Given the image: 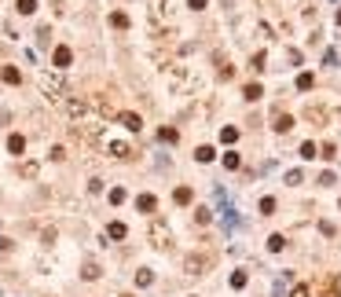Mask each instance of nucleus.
<instances>
[{
    "mask_svg": "<svg viewBox=\"0 0 341 297\" xmlns=\"http://www.w3.org/2000/svg\"><path fill=\"white\" fill-rule=\"evenodd\" d=\"M209 264H213V257H206V253H191L187 261H183V268H187L191 275H202V272L209 268Z\"/></svg>",
    "mask_w": 341,
    "mask_h": 297,
    "instance_id": "nucleus-1",
    "label": "nucleus"
},
{
    "mask_svg": "<svg viewBox=\"0 0 341 297\" xmlns=\"http://www.w3.org/2000/svg\"><path fill=\"white\" fill-rule=\"evenodd\" d=\"M51 63H55V70H66V66L74 63V51H70L66 44H59V48H55V55H51Z\"/></svg>",
    "mask_w": 341,
    "mask_h": 297,
    "instance_id": "nucleus-2",
    "label": "nucleus"
},
{
    "mask_svg": "<svg viewBox=\"0 0 341 297\" xmlns=\"http://www.w3.org/2000/svg\"><path fill=\"white\" fill-rule=\"evenodd\" d=\"M117 121L125 125L129 132H140V129H143V117H140V114H132V110H121V114H117Z\"/></svg>",
    "mask_w": 341,
    "mask_h": 297,
    "instance_id": "nucleus-3",
    "label": "nucleus"
},
{
    "mask_svg": "<svg viewBox=\"0 0 341 297\" xmlns=\"http://www.w3.org/2000/svg\"><path fill=\"white\" fill-rule=\"evenodd\" d=\"M272 129H275V132H290V129H293V117L283 114V110H275V114H272Z\"/></svg>",
    "mask_w": 341,
    "mask_h": 297,
    "instance_id": "nucleus-4",
    "label": "nucleus"
},
{
    "mask_svg": "<svg viewBox=\"0 0 341 297\" xmlns=\"http://www.w3.org/2000/svg\"><path fill=\"white\" fill-rule=\"evenodd\" d=\"M136 209H140V213H154V209H158V198L154 195H140L136 198Z\"/></svg>",
    "mask_w": 341,
    "mask_h": 297,
    "instance_id": "nucleus-5",
    "label": "nucleus"
},
{
    "mask_svg": "<svg viewBox=\"0 0 341 297\" xmlns=\"http://www.w3.org/2000/svg\"><path fill=\"white\" fill-rule=\"evenodd\" d=\"M242 96L250 99V103H257V99H260V96H264V88H260V84H257V81H250V84H246V88H242Z\"/></svg>",
    "mask_w": 341,
    "mask_h": 297,
    "instance_id": "nucleus-6",
    "label": "nucleus"
},
{
    "mask_svg": "<svg viewBox=\"0 0 341 297\" xmlns=\"http://www.w3.org/2000/svg\"><path fill=\"white\" fill-rule=\"evenodd\" d=\"M8 150H11V154H22V150H26V136H18V132L8 136Z\"/></svg>",
    "mask_w": 341,
    "mask_h": 297,
    "instance_id": "nucleus-7",
    "label": "nucleus"
},
{
    "mask_svg": "<svg viewBox=\"0 0 341 297\" xmlns=\"http://www.w3.org/2000/svg\"><path fill=\"white\" fill-rule=\"evenodd\" d=\"M107 235H110V239H125V235H129V228H125L121 220H114V224H107Z\"/></svg>",
    "mask_w": 341,
    "mask_h": 297,
    "instance_id": "nucleus-8",
    "label": "nucleus"
},
{
    "mask_svg": "<svg viewBox=\"0 0 341 297\" xmlns=\"http://www.w3.org/2000/svg\"><path fill=\"white\" fill-rule=\"evenodd\" d=\"M0 77H4L8 84H18V81H22V74H18L15 66H4V70H0Z\"/></svg>",
    "mask_w": 341,
    "mask_h": 297,
    "instance_id": "nucleus-9",
    "label": "nucleus"
},
{
    "mask_svg": "<svg viewBox=\"0 0 341 297\" xmlns=\"http://www.w3.org/2000/svg\"><path fill=\"white\" fill-rule=\"evenodd\" d=\"M110 26H114V30H129V15L125 11H114V15H110Z\"/></svg>",
    "mask_w": 341,
    "mask_h": 297,
    "instance_id": "nucleus-10",
    "label": "nucleus"
},
{
    "mask_svg": "<svg viewBox=\"0 0 341 297\" xmlns=\"http://www.w3.org/2000/svg\"><path fill=\"white\" fill-rule=\"evenodd\" d=\"M301 158H308V162H312V158H319V147H316L312 140H305V143H301Z\"/></svg>",
    "mask_w": 341,
    "mask_h": 297,
    "instance_id": "nucleus-11",
    "label": "nucleus"
},
{
    "mask_svg": "<svg viewBox=\"0 0 341 297\" xmlns=\"http://www.w3.org/2000/svg\"><path fill=\"white\" fill-rule=\"evenodd\" d=\"M110 150H114V158H132V147L129 143H110Z\"/></svg>",
    "mask_w": 341,
    "mask_h": 297,
    "instance_id": "nucleus-12",
    "label": "nucleus"
},
{
    "mask_svg": "<svg viewBox=\"0 0 341 297\" xmlns=\"http://www.w3.org/2000/svg\"><path fill=\"white\" fill-rule=\"evenodd\" d=\"M81 275H84V279H99V264H96V261H88V264L81 268Z\"/></svg>",
    "mask_w": 341,
    "mask_h": 297,
    "instance_id": "nucleus-13",
    "label": "nucleus"
},
{
    "mask_svg": "<svg viewBox=\"0 0 341 297\" xmlns=\"http://www.w3.org/2000/svg\"><path fill=\"white\" fill-rule=\"evenodd\" d=\"M176 206H187V202H191V187H176Z\"/></svg>",
    "mask_w": 341,
    "mask_h": 297,
    "instance_id": "nucleus-14",
    "label": "nucleus"
},
{
    "mask_svg": "<svg viewBox=\"0 0 341 297\" xmlns=\"http://www.w3.org/2000/svg\"><path fill=\"white\" fill-rule=\"evenodd\" d=\"M158 140H162V143H176V140H180V132H176V129H162Z\"/></svg>",
    "mask_w": 341,
    "mask_h": 297,
    "instance_id": "nucleus-15",
    "label": "nucleus"
},
{
    "mask_svg": "<svg viewBox=\"0 0 341 297\" xmlns=\"http://www.w3.org/2000/svg\"><path fill=\"white\" fill-rule=\"evenodd\" d=\"M312 84H316V77H312V74H297V88L301 92H308Z\"/></svg>",
    "mask_w": 341,
    "mask_h": 297,
    "instance_id": "nucleus-16",
    "label": "nucleus"
},
{
    "mask_svg": "<svg viewBox=\"0 0 341 297\" xmlns=\"http://www.w3.org/2000/svg\"><path fill=\"white\" fill-rule=\"evenodd\" d=\"M15 8L22 11V15H33V11H37V0H18Z\"/></svg>",
    "mask_w": 341,
    "mask_h": 297,
    "instance_id": "nucleus-17",
    "label": "nucleus"
},
{
    "mask_svg": "<svg viewBox=\"0 0 341 297\" xmlns=\"http://www.w3.org/2000/svg\"><path fill=\"white\" fill-rule=\"evenodd\" d=\"M275 213V198H260V216H272Z\"/></svg>",
    "mask_w": 341,
    "mask_h": 297,
    "instance_id": "nucleus-18",
    "label": "nucleus"
},
{
    "mask_svg": "<svg viewBox=\"0 0 341 297\" xmlns=\"http://www.w3.org/2000/svg\"><path fill=\"white\" fill-rule=\"evenodd\" d=\"M283 246H286V239H283V235H272V239H268V249H272V253H279Z\"/></svg>",
    "mask_w": 341,
    "mask_h": 297,
    "instance_id": "nucleus-19",
    "label": "nucleus"
},
{
    "mask_svg": "<svg viewBox=\"0 0 341 297\" xmlns=\"http://www.w3.org/2000/svg\"><path fill=\"white\" fill-rule=\"evenodd\" d=\"M239 140V129H220V143H235Z\"/></svg>",
    "mask_w": 341,
    "mask_h": 297,
    "instance_id": "nucleus-20",
    "label": "nucleus"
},
{
    "mask_svg": "<svg viewBox=\"0 0 341 297\" xmlns=\"http://www.w3.org/2000/svg\"><path fill=\"white\" fill-rule=\"evenodd\" d=\"M154 282V275L147 272V268H140V275H136V286H150Z\"/></svg>",
    "mask_w": 341,
    "mask_h": 297,
    "instance_id": "nucleus-21",
    "label": "nucleus"
},
{
    "mask_svg": "<svg viewBox=\"0 0 341 297\" xmlns=\"http://www.w3.org/2000/svg\"><path fill=\"white\" fill-rule=\"evenodd\" d=\"M195 158H198V162H213V147H198V150H195Z\"/></svg>",
    "mask_w": 341,
    "mask_h": 297,
    "instance_id": "nucleus-22",
    "label": "nucleus"
},
{
    "mask_svg": "<svg viewBox=\"0 0 341 297\" xmlns=\"http://www.w3.org/2000/svg\"><path fill=\"white\" fill-rule=\"evenodd\" d=\"M110 202H114V206H121V202H125V187H114V191H110Z\"/></svg>",
    "mask_w": 341,
    "mask_h": 297,
    "instance_id": "nucleus-23",
    "label": "nucleus"
},
{
    "mask_svg": "<svg viewBox=\"0 0 341 297\" xmlns=\"http://www.w3.org/2000/svg\"><path fill=\"white\" fill-rule=\"evenodd\" d=\"M231 286H235V290L246 286V272H235V275H231Z\"/></svg>",
    "mask_w": 341,
    "mask_h": 297,
    "instance_id": "nucleus-24",
    "label": "nucleus"
},
{
    "mask_svg": "<svg viewBox=\"0 0 341 297\" xmlns=\"http://www.w3.org/2000/svg\"><path fill=\"white\" fill-rule=\"evenodd\" d=\"M323 297H338V279H326V290H323Z\"/></svg>",
    "mask_w": 341,
    "mask_h": 297,
    "instance_id": "nucleus-25",
    "label": "nucleus"
},
{
    "mask_svg": "<svg viewBox=\"0 0 341 297\" xmlns=\"http://www.w3.org/2000/svg\"><path fill=\"white\" fill-rule=\"evenodd\" d=\"M224 165H227V169H239L242 162H239V154H235V150H231V154H224Z\"/></svg>",
    "mask_w": 341,
    "mask_h": 297,
    "instance_id": "nucleus-26",
    "label": "nucleus"
},
{
    "mask_svg": "<svg viewBox=\"0 0 341 297\" xmlns=\"http://www.w3.org/2000/svg\"><path fill=\"white\" fill-rule=\"evenodd\" d=\"M264 63H268V55H264V51H257V55H253V70H264Z\"/></svg>",
    "mask_w": 341,
    "mask_h": 297,
    "instance_id": "nucleus-27",
    "label": "nucleus"
},
{
    "mask_svg": "<svg viewBox=\"0 0 341 297\" xmlns=\"http://www.w3.org/2000/svg\"><path fill=\"white\" fill-rule=\"evenodd\" d=\"M220 77H224V81H227V77H235V66L231 63H220Z\"/></svg>",
    "mask_w": 341,
    "mask_h": 297,
    "instance_id": "nucleus-28",
    "label": "nucleus"
},
{
    "mask_svg": "<svg viewBox=\"0 0 341 297\" xmlns=\"http://www.w3.org/2000/svg\"><path fill=\"white\" fill-rule=\"evenodd\" d=\"M209 216H213L209 209H195V220H198V224H209Z\"/></svg>",
    "mask_w": 341,
    "mask_h": 297,
    "instance_id": "nucleus-29",
    "label": "nucleus"
},
{
    "mask_svg": "<svg viewBox=\"0 0 341 297\" xmlns=\"http://www.w3.org/2000/svg\"><path fill=\"white\" fill-rule=\"evenodd\" d=\"M290 297H312V290H308L305 282H301V286H293V294H290Z\"/></svg>",
    "mask_w": 341,
    "mask_h": 297,
    "instance_id": "nucleus-30",
    "label": "nucleus"
},
{
    "mask_svg": "<svg viewBox=\"0 0 341 297\" xmlns=\"http://www.w3.org/2000/svg\"><path fill=\"white\" fill-rule=\"evenodd\" d=\"M308 121H323V110H319V107H308Z\"/></svg>",
    "mask_w": 341,
    "mask_h": 297,
    "instance_id": "nucleus-31",
    "label": "nucleus"
},
{
    "mask_svg": "<svg viewBox=\"0 0 341 297\" xmlns=\"http://www.w3.org/2000/svg\"><path fill=\"white\" fill-rule=\"evenodd\" d=\"M319 158H334V143H323L319 147Z\"/></svg>",
    "mask_w": 341,
    "mask_h": 297,
    "instance_id": "nucleus-32",
    "label": "nucleus"
},
{
    "mask_svg": "<svg viewBox=\"0 0 341 297\" xmlns=\"http://www.w3.org/2000/svg\"><path fill=\"white\" fill-rule=\"evenodd\" d=\"M187 8H195V11H202V8H206V0H191V4H187Z\"/></svg>",
    "mask_w": 341,
    "mask_h": 297,
    "instance_id": "nucleus-33",
    "label": "nucleus"
},
{
    "mask_svg": "<svg viewBox=\"0 0 341 297\" xmlns=\"http://www.w3.org/2000/svg\"><path fill=\"white\" fill-rule=\"evenodd\" d=\"M338 26H341V8H338Z\"/></svg>",
    "mask_w": 341,
    "mask_h": 297,
    "instance_id": "nucleus-34",
    "label": "nucleus"
}]
</instances>
